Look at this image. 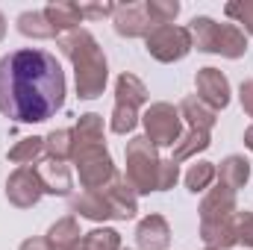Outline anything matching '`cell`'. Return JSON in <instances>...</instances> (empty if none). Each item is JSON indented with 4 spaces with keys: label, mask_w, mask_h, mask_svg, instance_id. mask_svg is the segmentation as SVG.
Instances as JSON below:
<instances>
[{
    "label": "cell",
    "mask_w": 253,
    "mask_h": 250,
    "mask_svg": "<svg viewBox=\"0 0 253 250\" xmlns=\"http://www.w3.org/2000/svg\"><path fill=\"white\" fill-rule=\"evenodd\" d=\"M248 180H251V162L245 156H227L221 162V168H218V183L221 186L239 191V188L248 186Z\"/></svg>",
    "instance_id": "7402d4cb"
},
{
    "label": "cell",
    "mask_w": 253,
    "mask_h": 250,
    "mask_svg": "<svg viewBox=\"0 0 253 250\" xmlns=\"http://www.w3.org/2000/svg\"><path fill=\"white\" fill-rule=\"evenodd\" d=\"M144 12H147V18H150L153 27H168L180 15V3L177 0H147Z\"/></svg>",
    "instance_id": "83f0119b"
},
{
    "label": "cell",
    "mask_w": 253,
    "mask_h": 250,
    "mask_svg": "<svg viewBox=\"0 0 253 250\" xmlns=\"http://www.w3.org/2000/svg\"><path fill=\"white\" fill-rule=\"evenodd\" d=\"M44 194V186L39 180V171L36 165L30 168H15L6 180V200L15 206V209H33Z\"/></svg>",
    "instance_id": "ba28073f"
},
{
    "label": "cell",
    "mask_w": 253,
    "mask_h": 250,
    "mask_svg": "<svg viewBox=\"0 0 253 250\" xmlns=\"http://www.w3.org/2000/svg\"><path fill=\"white\" fill-rule=\"evenodd\" d=\"M74 153V132L71 129H50L44 135V156L56 159V162H68Z\"/></svg>",
    "instance_id": "4316f807"
},
{
    "label": "cell",
    "mask_w": 253,
    "mask_h": 250,
    "mask_svg": "<svg viewBox=\"0 0 253 250\" xmlns=\"http://www.w3.org/2000/svg\"><path fill=\"white\" fill-rule=\"evenodd\" d=\"M215 177H218V168L212 162H194L189 171H186V188H189L191 194L206 191V188L212 186Z\"/></svg>",
    "instance_id": "f1b7e54d"
},
{
    "label": "cell",
    "mask_w": 253,
    "mask_h": 250,
    "mask_svg": "<svg viewBox=\"0 0 253 250\" xmlns=\"http://www.w3.org/2000/svg\"><path fill=\"white\" fill-rule=\"evenodd\" d=\"M71 132H74V153L94 147V144H103V118L97 112H85V115H80V121L74 124Z\"/></svg>",
    "instance_id": "e0dca14e"
},
{
    "label": "cell",
    "mask_w": 253,
    "mask_h": 250,
    "mask_svg": "<svg viewBox=\"0 0 253 250\" xmlns=\"http://www.w3.org/2000/svg\"><path fill=\"white\" fill-rule=\"evenodd\" d=\"M18 33L27 36V39H59V33L50 27V21L39 9H30V12L18 15Z\"/></svg>",
    "instance_id": "cb8c5ba5"
},
{
    "label": "cell",
    "mask_w": 253,
    "mask_h": 250,
    "mask_svg": "<svg viewBox=\"0 0 253 250\" xmlns=\"http://www.w3.org/2000/svg\"><path fill=\"white\" fill-rule=\"evenodd\" d=\"M124 159H126L124 180L135 188V194L159 191V186H162V168H165V159H159V147H153L147 135H135V138L126 141Z\"/></svg>",
    "instance_id": "277c9868"
},
{
    "label": "cell",
    "mask_w": 253,
    "mask_h": 250,
    "mask_svg": "<svg viewBox=\"0 0 253 250\" xmlns=\"http://www.w3.org/2000/svg\"><path fill=\"white\" fill-rule=\"evenodd\" d=\"M200 239L212 250H230L239 245L233 218L230 221H200Z\"/></svg>",
    "instance_id": "d6986e66"
},
{
    "label": "cell",
    "mask_w": 253,
    "mask_h": 250,
    "mask_svg": "<svg viewBox=\"0 0 253 250\" xmlns=\"http://www.w3.org/2000/svg\"><path fill=\"white\" fill-rule=\"evenodd\" d=\"M121 250H124V248H121ZM126 250H129V248H126Z\"/></svg>",
    "instance_id": "f35d334b"
},
{
    "label": "cell",
    "mask_w": 253,
    "mask_h": 250,
    "mask_svg": "<svg viewBox=\"0 0 253 250\" xmlns=\"http://www.w3.org/2000/svg\"><path fill=\"white\" fill-rule=\"evenodd\" d=\"M71 250H121V233L112 227H97L91 233H83Z\"/></svg>",
    "instance_id": "603a6c76"
},
{
    "label": "cell",
    "mask_w": 253,
    "mask_h": 250,
    "mask_svg": "<svg viewBox=\"0 0 253 250\" xmlns=\"http://www.w3.org/2000/svg\"><path fill=\"white\" fill-rule=\"evenodd\" d=\"M177 180H180V165L171 162V159H165V168H162V186H159V191L174 188L177 186Z\"/></svg>",
    "instance_id": "d6a6232c"
},
{
    "label": "cell",
    "mask_w": 253,
    "mask_h": 250,
    "mask_svg": "<svg viewBox=\"0 0 253 250\" xmlns=\"http://www.w3.org/2000/svg\"><path fill=\"white\" fill-rule=\"evenodd\" d=\"M18 250H56L47 239H42V236H36V239H27V242H21V248Z\"/></svg>",
    "instance_id": "e575fe53"
},
{
    "label": "cell",
    "mask_w": 253,
    "mask_h": 250,
    "mask_svg": "<svg viewBox=\"0 0 253 250\" xmlns=\"http://www.w3.org/2000/svg\"><path fill=\"white\" fill-rule=\"evenodd\" d=\"M97 191H103V197H106V203H109L115 221H129V218H135V212H138V194H135V188L129 186L124 177H115L109 186L97 188Z\"/></svg>",
    "instance_id": "8fae6325"
},
{
    "label": "cell",
    "mask_w": 253,
    "mask_h": 250,
    "mask_svg": "<svg viewBox=\"0 0 253 250\" xmlns=\"http://www.w3.org/2000/svg\"><path fill=\"white\" fill-rule=\"evenodd\" d=\"M42 12H44V18L50 21V27H53L59 36L80 30V24H83V9H80V3L56 0V3H47Z\"/></svg>",
    "instance_id": "2e32d148"
},
{
    "label": "cell",
    "mask_w": 253,
    "mask_h": 250,
    "mask_svg": "<svg viewBox=\"0 0 253 250\" xmlns=\"http://www.w3.org/2000/svg\"><path fill=\"white\" fill-rule=\"evenodd\" d=\"M239 100H242V109L253 118V80H245L242 88H239Z\"/></svg>",
    "instance_id": "836d02e7"
},
{
    "label": "cell",
    "mask_w": 253,
    "mask_h": 250,
    "mask_svg": "<svg viewBox=\"0 0 253 250\" xmlns=\"http://www.w3.org/2000/svg\"><path fill=\"white\" fill-rule=\"evenodd\" d=\"M71 212L80 215V218H88V221H115L112 218V209L103 197V191H83V194H74L71 197Z\"/></svg>",
    "instance_id": "9a60e30c"
},
{
    "label": "cell",
    "mask_w": 253,
    "mask_h": 250,
    "mask_svg": "<svg viewBox=\"0 0 253 250\" xmlns=\"http://www.w3.org/2000/svg\"><path fill=\"white\" fill-rule=\"evenodd\" d=\"M62 65L39 47L12 50L0 59V115L18 124H42L65 103Z\"/></svg>",
    "instance_id": "6da1fadb"
},
{
    "label": "cell",
    "mask_w": 253,
    "mask_h": 250,
    "mask_svg": "<svg viewBox=\"0 0 253 250\" xmlns=\"http://www.w3.org/2000/svg\"><path fill=\"white\" fill-rule=\"evenodd\" d=\"M233 227H236V239H239V245H245V248L253 250V212H236L233 215Z\"/></svg>",
    "instance_id": "4dcf8cb0"
},
{
    "label": "cell",
    "mask_w": 253,
    "mask_h": 250,
    "mask_svg": "<svg viewBox=\"0 0 253 250\" xmlns=\"http://www.w3.org/2000/svg\"><path fill=\"white\" fill-rule=\"evenodd\" d=\"M115 103H126L132 109H141L147 103V85L135 77V74H121L115 80Z\"/></svg>",
    "instance_id": "ffe728a7"
},
{
    "label": "cell",
    "mask_w": 253,
    "mask_h": 250,
    "mask_svg": "<svg viewBox=\"0 0 253 250\" xmlns=\"http://www.w3.org/2000/svg\"><path fill=\"white\" fill-rule=\"evenodd\" d=\"M209 144H212L209 132H203V129H189V132H183L180 141L174 144V156H171V162L180 165V162H186V159H191V156L209 150Z\"/></svg>",
    "instance_id": "d4e9b609"
},
{
    "label": "cell",
    "mask_w": 253,
    "mask_h": 250,
    "mask_svg": "<svg viewBox=\"0 0 253 250\" xmlns=\"http://www.w3.org/2000/svg\"><path fill=\"white\" fill-rule=\"evenodd\" d=\"M245 147H248V150L253 153V124L245 129Z\"/></svg>",
    "instance_id": "d590c367"
},
{
    "label": "cell",
    "mask_w": 253,
    "mask_h": 250,
    "mask_svg": "<svg viewBox=\"0 0 253 250\" xmlns=\"http://www.w3.org/2000/svg\"><path fill=\"white\" fill-rule=\"evenodd\" d=\"M3 36H6V18H3V12H0V42H3Z\"/></svg>",
    "instance_id": "8d00e7d4"
},
{
    "label": "cell",
    "mask_w": 253,
    "mask_h": 250,
    "mask_svg": "<svg viewBox=\"0 0 253 250\" xmlns=\"http://www.w3.org/2000/svg\"><path fill=\"white\" fill-rule=\"evenodd\" d=\"M83 9V21L85 18H109L115 12V3H80Z\"/></svg>",
    "instance_id": "1f68e13d"
},
{
    "label": "cell",
    "mask_w": 253,
    "mask_h": 250,
    "mask_svg": "<svg viewBox=\"0 0 253 250\" xmlns=\"http://www.w3.org/2000/svg\"><path fill=\"white\" fill-rule=\"evenodd\" d=\"M194 85H197V97L209 103L215 112L230 106V80L218 68H200L194 77Z\"/></svg>",
    "instance_id": "9c48e42d"
},
{
    "label": "cell",
    "mask_w": 253,
    "mask_h": 250,
    "mask_svg": "<svg viewBox=\"0 0 253 250\" xmlns=\"http://www.w3.org/2000/svg\"><path fill=\"white\" fill-rule=\"evenodd\" d=\"M59 50L71 59L74 65V80H77V94L83 100H94L103 94L106 80H109V65L103 56V47L97 44V39L88 30H74L56 39Z\"/></svg>",
    "instance_id": "7a4b0ae2"
},
{
    "label": "cell",
    "mask_w": 253,
    "mask_h": 250,
    "mask_svg": "<svg viewBox=\"0 0 253 250\" xmlns=\"http://www.w3.org/2000/svg\"><path fill=\"white\" fill-rule=\"evenodd\" d=\"M206 250H212V248H206Z\"/></svg>",
    "instance_id": "74e56055"
},
{
    "label": "cell",
    "mask_w": 253,
    "mask_h": 250,
    "mask_svg": "<svg viewBox=\"0 0 253 250\" xmlns=\"http://www.w3.org/2000/svg\"><path fill=\"white\" fill-rule=\"evenodd\" d=\"M141 124L153 147H174L183 135L180 109H174L171 103H150L141 115Z\"/></svg>",
    "instance_id": "8992f818"
},
{
    "label": "cell",
    "mask_w": 253,
    "mask_h": 250,
    "mask_svg": "<svg viewBox=\"0 0 253 250\" xmlns=\"http://www.w3.org/2000/svg\"><path fill=\"white\" fill-rule=\"evenodd\" d=\"M9 162L18 165V168H30V165H39L44 159V138L39 135H30V138H21L9 147Z\"/></svg>",
    "instance_id": "44dd1931"
},
{
    "label": "cell",
    "mask_w": 253,
    "mask_h": 250,
    "mask_svg": "<svg viewBox=\"0 0 253 250\" xmlns=\"http://www.w3.org/2000/svg\"><path fill=\"white\" fill-rule=\"evenodd\" d=\"M147 44V53L156 59V62H180L191 53V33L186 27H153L144 39Z\"/></svg>",
    "instance_id": "52a82bcc"
},
{
    "label": "cell",
    "mask_w": 253,
    "mask_h": 250,
    "mask_svg": "<svg viewBox=\"0 0 253 250\" xmlns=\"http://www.w3.org/2000/svg\"><path fill=\"white\" fill-rule=\"evenodd\" d=\"M227 18L236 21V27L242 24V33L253 36V0H236V3H227L224 6Z\"/></svg>",
    "instance_id": "f546056e"
},
{
    "label": "cell",
    "mask_w": 253,
    "mask_h": 250,
    "mask_svg": "<svg viewBox=\"0 0 253 250\" xmlns=\"http://www.w3.org/2000/svg\"><path fill=\"white\" fill-rule=\"evenodd\" d=\"M39 171V180L44 186V194H59V197H68L71 194V171L65 162H56V159H42L36 165Z\"/></svg>",
    "instance_id": "5bb4252c"
},
{
    "label": "cell",
    "mask_w": 253,
    "mask_h": 250,
    "mask_svg": "<svg viewBox=\"0 0 253 250\" xmlns=\"http://www.w3.org/2000/svg\"><path fill=\"white\" fill-rule=\"evenodd\" d=\"M74 165H77V174H80V186L85 191H97V188L109 186L118 171H115V162L106 150V144H94V147H85L80 153L71 156Z\"/></svg>",
    "instance_id": "5b68a950"
},
{
    "label": "cell",
    "mask_w": 253,
    "mask_h": 250,
    "mask_svg": "<svg viewBox=\"0 0 253 250\" xmlns=\"http://www.w3.org/2000/svg\"><path fill=\"white\" fill-rule=\"evenodd\" d=\"M80 236H83V233H80V221H77V215H68V218H59V221L47 230L44 239H47L56 250H71Z\"/></svg>",
    "instance_id": "484cf974"
},
{
    "label": "cell",
    "mask_w": 253,
    "mask_h": 250,
    "mask_svg": "<svg viewBox=\"0 0 253 250\" xmlns=\"http://www.w3.org/2000/svg\"><path fill=\"white\" fill-rule=\"evenodd\" d=\"M186 30L191 33V47L203 53H218L227 59H242L248 53V36L236 24H218L209 15H197Z\"/></svg>",
    "instance_id": "3957f363"
},
{
    "label": "cell",
    "mask_w": 253,
    "mask_h": 250,
    "mask_svg": "<svg viewBox=\"0 0 253 250\" xmlns=\"http://www.w3.org/2000/svg\"><path fill=\"white\" fill-rule=\"evenodd\" d=\"M135 245L138 250H165L171 245V227L162 215H147L135 227Z\"/></svg>",
    "instance_id": "4fadbf2b"
},
{
    "label": "cell",
    "mask_w": 253,
    "mask_h": 250,
    "mask_svg": "<svg viewBox=\"0 0 253 250\" xmlns=\"http://www.w3.org/2000/svg\"><path fill=\"white\" fill-rule=\"evenodd\" d=\"M197 212H200V221H230L239 212L236 209V191L221 186V183L215 188H206Z\"/></svg>",
    "instance_id": "7c38bea8"
},
{
    "label": "cell",
    "mask_w": 253,
    "mask_h": 250,
    "mask_svg": "<svg viewBox=\"0 0 253 250\" xmlns=\"http://www.w3.org/2000/svg\"><path fill=\"white\" fill-rule=\"evenodd\" d=\"M180 118L191 126V129H203V132H209L215 121H218V112L209 106V103H203L197 94H189L183 103H180Z\"/></svg>",
    "instance_id": "ac0fdd59"
},
{
    "label": "cell",
    "mask_w": 253,
    "mask_h": 250,
    "mask_svg": "<svg viewBox=\"0 0 253 250\" xmlns=\"http://www.w3.org/2000/svg\"><path fill=\"white\" fill-rule=\"evenodd\" d=\"M112 27L121 39H147V33L153 30L147 12H144V3H124V6H115L112 12Z\"/></svg>",
    "instance_id": "30bf717a"
}]
</instances>
